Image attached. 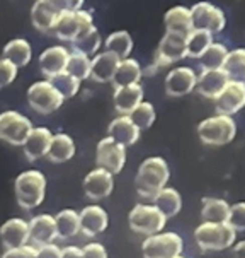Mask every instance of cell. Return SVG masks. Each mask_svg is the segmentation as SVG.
I'll return each instance as SVG.
<instances>
[{"mask_svg":"<svg viewBox=\"0 0 245 258\" xmlns=\"http://www.w3.org/2000/svg\"><path fill=\"white\" fill-rule=\"evenodd\" d=\"M17 72H19V69L14 63H11L6 58H0V89L11 86L16 81Z\"/></svg>","mask_w":245,"mask_h":258,"instance_id":"obj_42","label":"cell"},{"mask_svg":"<svg viewBox=\"0 0 245 258\" xmlns=\"http://www.w3.org/2000/svg\"><path fill=\"white\" fill-rule=\"evenodd\" d=\"M117 63H119V58L114 56L109 51H100V53H95L90 58V74L89 79L94 82H99V84H106V82H112V77L116 74Z\"/></svg>","mask_w":245,"mask_h":258,"instance_id":"obj_19","label":"cell"},{"mask_svg":"<svg viewBox=\"0 0 245 258\" xmlns=\"http://www.w3.org/2000/svg\"><path fill=\"white\" fill-rule=\"evenodd\" d=\"M196 72L191 67H176L165 77L164 87L170 98H182L191 94L196 87Z\"/></svg>","mask_w":245,"mask_h":258,"instance_id":"obj_14","label":"cell"},{"mask_svg":"<svg viewBox=\"0 0 245 258\" xmlns=\"http://www.w3.org/2000/svg\"><path fill=\"white\" fill-rule=\"evenodd\" d=\"M39 2H41L50 12L58 16L61 12H70V11H78V9H82L85 0H39Z\"/></svg>","mask_w":245,"mask_h":258,"instance_id":"obj_40","label":"cell"},{"mask_svg":"<svg viewBox=\"0 0 245 258\" xmlns=\"http://www.w3.org/2000/svg\"><path fill=\"white\" fill-rule=\"evenodd\" d=\"M0 239L6 248H17L28 244L29 224L21 217H12L0 226Z\"/></svg>","mask_w":245,"mask_h":258,"instance_id":"obj_21","label":"cell"},{"mask_svg":"<svg viewBox=\"0 0 245 258\" xmlns=\"http://www.w3.org/2000/svg\"><path fill=\"white\" fill-rule=\"evenodd\" d=\"M29 224V241L41 246V244L53 243L56 238L55 217L50 214H39L34 216Z\"/></svg>","mask_w":245,"mask_h":258,"instance_id":"obj_23","label":"cell"},{"mask_svg":"<svg viewBox=\"0 0 245 258\" xmlns=\"http://www.w3.org/2000/svg\"><path fill=\"white\" fill-rule=\"evenodd\" d=\"M233 258H245V243L240 241L233 248Z\"/></svg>","mask_w":245,"mask_h":258,"instance_id":"obj_47","label":"cell"},{"mask_svg":"<svg viewBox=\"0 0 245 258\" xmlns=\"http://www.w3.org/2000/svg\"><path fill=\"white\" fill-rule=\"evenodd\" d=\"M194 241L203 251H223L237 241V231L226 222H203L196 227Z\"/></svg>","mask_w":245,"mask_h":258,"instance_id":"obj_3","label":"cell"},{"mask_svg":"<svg viewBox=\"0 0 245 258\" xmlns=\"http://www.w3.org/2000/svg\"><path fill=\"white\" fill-rule=\"evenodd\" d=\"M75 142L73 139L70 137L67 134H55L51 137L50 147H48L46 156L48 161L53 164H61V163H67V161L72 159L75 156Z\"/></svg>","mask_w":245,"mask_h":258,"instance_id":"obj_25","label":"cell"},{"mask_svg":"<svg viewBox=\"0 0 245 258\" xmlns=\"http://www.w3.org/2000/svg\"><path fill=\"white\" fill-rule=\"evenodd\" d=\"M95 163L97 168L106 169L111 174L121 173L126 164V147L109 137L102 139L95 147Z\"/></svg>","mask_w":245,"mask_h":258,"instance_id":"obj_12","label":"cell"},{"mask_svg":"<svg viewBox=\"0 0 245 258\" xmlns=\"http://www.w3.org/2000/svg\"><path fill=\"white\" fill-rule=\"evenodd\" d=\"M214 104L220 115H237L245 106V84L240 81H228L221 93L214 98Z\"/></svg>","mask_w":245,"mask_h":258,"instance_id":"obj_13","label":"cell"},{"mask_svg":"<svg viewBox=\"0 0 245 258\" xmlns=\"http://www.w3.org/2000/svg\"><path fill=\"white\" fill-rule=\"evenodd\" d=\"M213 41V34L206 31H199V29H192L186 36V58L187 56L189 58H199Z\"/></svg>","mask_w":245,"mask_h":258,"instance_id":"obj_35","label":"cell"},{"mask_svg":"<svg viewBox=\"0 0 245 258\" xmlns=\"http://www.w3.org/2000/svg\"><path fill=\"white\" fill-rule=\"evenodd\" d=\"M221 71L226 74L228 81L243 82V77H245V50L243 48L228 50L225 62L221 65Z\"/></svg>","mask_w":245,"mask_h":258,"instance_id":"obj_34","label":"cell"},{"mask_svg":"<svg viewBox=\"0 0 245 258\" xmlns=\"http://www.w3.org/2000/svg\"><path fill=\"white\" fill-rule=\"evenodd\" d=\"M61 258H82V250L78 246H65L61 248Z\"/></svg>","mask_w":245,"mask_h":258,"instance_id":"obj_46","label":"cell"},{"mask_svg":"<svg viewBox=\"0 0 245 258\" xmlns=\"http://www.w3.org/2000/svg\"><path fill=\"white\" fill-rule=\"evenodd\" d=\"M201 219L203 222H226L230 204L216 197H204L201 200Z\"/></svg>","mask_w":245,"mask_h":258,"instance_id":"obj_31","label":"cell"},{"mask_svg":"<svg viewBox=\"0 0 245 258\" xmlns=\"http://www.w3.org/2000/svg\"><path fill=\"white\" fill-rule=\"evenodd\" d=\"M140 128L131 121L128 115H119L109 123L107 126V137L114 142L121 144L122 147L135 146L140 139Z\"/></svg>","mask_w":245,"mask_h":258,"instance_id":"obj_18","label":"cell"},{"mask_svg":"<svg viewBox=\"0 0 245 258\" xmlns=\"http://www.w3.org/2000/svg\"><path fill=\"white\" fill-rule=\"evenodd\" d=\"M237 135V123L233 116L216 115L204 118L198 125V137L206 146H226Z\"/></svg>","mask_w":245,"mask_h":258,"instance_id":"obj_4","label":"cell"},{"mask_svg":"<svg viewBox=\"0 0 245 258\" xmlns=\"http://www.w3.org/2000/svg\"><path fill=\"white\" fill-rule=\"evenodd\" d=\"M128 224L131 231L143 234L147 238V236L162 233L165 224H167V219H165V216L155 205L138 204L128 214Z\"/></svg>","mask_w":245,"mask_h":258,"instance_id":"obj_6","label":"cell"},{"mask_svg":"<svg viewBox=\"0 0 245 258\" xmlns=\"http://www.w3.org/2000/svg\"><path fill=\"white\" fill-rule=\"evenodd\" d=\"M51 137H53V134L46 126H33L26 142L23 144L26 157L29 161H38L41 157H45L48 147H50Z\"/></svg>","mask_w":245,"mask_h":258,"instance_id":"obj_20","label":"cell"},{"mask_svg":"<svg viewBox=\"0 0 245 258\" xmlns=\"http://www.w3.org/2000/svg\"><path fill=\"white\" fill-rule=\"evenodd\" d=\"M226 224L230 227H233L237 233L238 231H243V227H245V204L243 202H237L231 205Z\"/></svg>","mask_w":245,"mask_h":258,"instance_id":"obj_41","label":"cell"},{"mask_svg":"<svg viewBox=\"0 0 245 258\" xmlns=\"http://www.w3.org/2000/svg\"><path fill=\"white\" fill-rule=\"evenodd\" d=\"M128 116L140 128V132H142V130H148L153 125V121H155V118H157V113H155V108H153L152 103L142 101Z\"/></svg>","mask_w":245,"mask_h":258,"instance_id":"obj_39","label":"cell"},{"mask_svg":"<svg viewBox=\"0 0 245 258\" xmlns=\"http://www.w3.org/2000/svg\"><path fill=\"white\" fill-rule=\"evenodd\" d=\"M114 174L102 168H95L85 174L84 178V191L87 199L90 200H102L107 199L114 190Z\"/></svg>","mask_w":245,"mask_h":258,"instance_id":"obj_15","label":"cell"},{"mask_svg":"<svg viewBox=\"0 0 245 258\" xmlns=\"http://www.w3.org/2000/svg\"><path fill=\"white\" fill-rule=\"evenodd\" d=\"M186 58V36L165 31L153 55L155 67H167Z\"/></svg>","mask_w":245,"mask_h":258,"instance_id":"obj_11","label":"cell"},{"mask_svg":"<svg viewBox=\"0 0 245 258\" xmlns=\"http://www.w3.org/2000/svg\"><path fill=\"white\" fill-rule=\"evenodd\" d=\"M152 205H155L159 211L164 214L165 219L176 217L182 209V197L176 188L165 186L152 199Z\"/></svg>","mask_w":245,"mask_h":258,"instance_id":"obj_28","label":"cell"},{"mask_svg":"<svg viewBox=\"0 0 245 258\" xmlns=\"http://www.w3.org/2000/svg\"><path fill=\"white\" fill-rule=\"evenodd\" d=\"M65 72L70 74L72 77H75L77 81H87L90 74V58L82 53H75V51H70L67 67Z\"/></svg>","mask_w":245,"mask_h":258,"instance_id":"obj_37","label":"cell"},{"mask_svg":"<svg viewBox=\"0 0 245 258\" xmlns=\"http://www.w3.org/2000/svg\"><path fill=\"white\" fill-rule=\"evenodd\" d=\"M82 258H107V250L100 243H89L82 248Z\"/></svg>","mask_w":245,"mask_h":258,"instance_id":"obj_44","label":"cell"},{"mask_svg":"<svg viewBox=\"0 0 245 258\" xmlns=\"http://www.w3.org/2000/svg\"><path fill=\"white\" fill-rule=\"evenodd\" d=\"M70 46H72L70 51L82 53L92 58L95 53H99L100 46H102V38H100V33L97 31V28L92 26L89 31H85L84 34H80L78 38L73 39V41L70 43Z\"/></svg>","mask_w":245,"mask_h":258,"instance_id":"obj_33","label":"cell"},{"mask_svg":"<svg viewBox=\"0 0 245 258\" xmlns=\"http://www.w3.org/2000/svg\"><path fill=\"white\" fill-rule=\"evenodd\" d=\"M114 108L119 115H130L143 101V87L140 84L114 87Z\"/></svg>","mask_w":245,"mask_h":258,"instance_id":"obj_24","label":"cell"},{"mask_svg":"<svg viewBox=\"0 0 245 258\" xmlns=\"http://www.w3.org/2000/svg\"><path fill=\"white\" fill-rule=\"evenodd\" d=\"M142 71L143 69L137 58H131V56L122 58L119 60V63H117L116 74H114V77H112V84H114V87L140 84V79L143 77Z\"/></svg>","mask_w":245,"mask_h":258,"instance_id":"obj_29","label":"cell"},{"mask_svg":"<svg viewBox=\"0 0 245 258\" xmlns=\"http://www.w3.org/2000/svg\"><path fill=\"white\" fill-rule=\"evenodd\" d=\"M182 238L174 231L147 236L142 243L143 258H174L177 255H182Z\"/></svg>","mask_w":245,"mask_h":258,"instance_id":"obj_7","label":"cell"},{"mask_svg":"<svg viewBox=\"0 0 245 258\" xmlns=\"http://www.w3.org/2000/svg\"><path fill=\"white\" fill-rule=\"evenodd\" d=\"M2 58L9 60L11 63H14L17 69L29 65L31 58H33V46L28 39L16 38L11 39L2 50Z\"/></svg>","mask_w":245,"mask_h":258,"instance_id":"obj_27","label":"cell"},{"mask_svg":"<svg viewBox=\"0 0 245 258\" xmlns=\"http://www.w3.org/2000/svg\"><path fill=\"white\" fill-rule=\"evenodd\" d=\"M164 26H165V31L187 36L192 31L189 9L184 6L170 7L164 14Z\"/></svg>","mask_w":245,"mask_h":258,"instance_id":"obj_26","label":"cell"},{"mask_svg":"<svg viewBox=\"0 0 245 258\" xmlns=\"http://www.w3.org/2000/svg\"><path fill=\"white\" fill-rule=\"evenodd\" d=\"M36 258H61V248L53 243L41 244L36 248Z\"/></svg>","mask_w":245,"mask_h":258,"instance_id":"obj_45","label":"cell"},{"mask_svg":"<svg viewBox=\"0 0 245 258\" xmlns=\"http://www.w3.org/2000/svg\"><path fill=\"white\" fill-rule=\"evenodd\" d=\"M102 45H104V50L117 56L119 60H122V58H128L131 55L135 43H133L131 34L128 31H125V29H121V31H114L109 34V36L104 39Z\"/></svg>","mask_w":245,"mask_h":258,"instance_id":"obj_32","label":"cell"},{"mask_svg":"<svg viewBox=\"0 0 245 258\" xmlns=\"http://www.w3.org/2000/svg\"><path fill=\"white\" fill-rule=\"evenodd\" d=\"M56 238L72 239L80 233V217L73 209H63L55 216Z\"/></svg>","mask_w":245,"mask_h":258,"instance_id":"obj_30","label":"cell"},{"mask_svg":"<svg viewBox=\"0 0 245 258\" xmlns=\"http://www.w3.org/2000/svg\"><path fill=\"white\" fill-rule=\"evenodd\" d=\"M94 26V17L89 11L78 9V11L61 12L55 17L51 24V34L63 43H72L73 39Z\"/></svg>","mask_w":245,"mask_h":258,"instance_id":"obj_5","label":"cell"},{"mask_svg":"<svg viewBox=\"0 0 245 258\" xmlns=\"http://www.w3.org/2000/svg\"><path fill=\"white\" fill-rule=\"evenodd\" d=\"M169 178L170 169L167 161L160 156H152L140 164L135 178V188L143 199H153L162 188L167 186Z\"/></svg>","mask_w":245,"mask_h":258,"instance_id":"obj_1","label":"cell"},{"mask_svg":"<svg viewBox=\"0 0 245 258\" xmlns=\"http://www.w3.org/2000/svg\"><path fill=\"white\" fill-rule=\"evenodd\" d=\"M174 258H186V256H182V255H177V256H174Z\"/></svg>","mask_w":245,"mask_h":258,"instance_id":"obj_48","label":"cell"},{"mask_svg":"<svg viewBox=\"0 0 245 258\" xmlns=\"http://www.w3.org/2000/svg\"><path fill=\"white\" fill-rule=\"evenodd\" d=\"M26 99H28L31 110L39 115H50V113L60 110L65 101L50 81H38L31 84Z\"/></svg>","mask_w":245,"mask_h":258,"instance_id":"obj_8","label":"cell"},{"mask_svg":"<svg viewBox=\"0 0 245 258\" xmlns=\"http://www.w3.org/2000/svg\"><path fill=\"white\" fill-rule=\"evenodd\" d=\"M70 50L63 45H53L48 46L46 50H43V53L39 55V71L46 79H51L56 74L63 72L67 67Z\"/></svg>","mask_w":245,"mask_h":258,"instance_id":"obj_17","label":"cell"},{"mask_svg":"<svg viewBox=\"0 0 245 258\" xmlns=\"http://www.w3.org/2000/svg\"><path fill=\"white\" fill-rule=\"evenodd\" d=\"M16 200L21 209L33 211L39 207L46 197V178L38 169L23 171L14 181Z\"/></svg>","mask_w":245,"mask_h":258,"instance_id":"obj_2","label":"cell"},{"mask_svg":"<svg viewBox=\"0 0 245 258\" xmlns=\"http://www.w3.org/2000/svg\"><path fill=\"white\" fill-rule=\"evenodd\" d=\"M2 258H36V248L31 244H23L17 248H7Z\"/></svg>","mask_w":245,"mask_h":258,"instance_id":"obj_43","label":"cell"},{"mask_svg":"<svg viewBox=\"0 0 245 258\" xmlns=\"http://www.w3.org/2000/svg\"><path fill=\"white\" fill-rule=\"evenodd\" d=\"M226 53H228V48H226L223 43L220 41H213L204 53L199 56V62H201V69L203 71H211V69H221L223 62L226 58Z\"/></svg>","mask_w":245,"mask_h":258,"instance_id":"obj_36","label":"cell"},{"mask_svg":"<svg viewBox=\"0 0 245 258\" xmlns=\"http://www.w3.org/2000/svg\"><path fill=\"white\" fill-rule=\"evenodd\" d=\"M228 77L221 69H211V71H203L196 77V87L198 94L204 96L208 99H214L221 93V89L226 86Z\"/></svg>","mask_w":245,"mask_h":258,"instance_id":"obj_22","label":"cell"},{"mask_svg":"<svg viewBox=\"0 0 245 258\" xmlns=\"http://www.w3.org/2000/svg\"><path fill=\"white\" fill-rule=\"evenodd\" d=\"M33 128V121L19 111L0 113V141L11 146H23Z\"/></svg>","mask_w":245,"mask_h":258,"instance_id":"obj_10","label":"cell"},{"mask_svg":"<svg viewBox=\"0 0 245 258\" xmlns=\"http://www.w3.org/2000/svg\"><path fill=\"white\" fill-rule=\"evenodd\" d=\"M48 81L53 84V87L61 94V98H63V99H72L73 96L78 93L80 84H82L80 81H77L75 77H72L70 74H67L65 71L56 74V76L48 79Z\"/></svg>","mask_w":245,"mask_h":258,"instance_id":"obj_38","label":"cell"},{"mask_svg":"<svg viewBox=\"0 0 245 258\" xmlns=\"http://www.w3.org/2000/svg\"><path fill=\"white\" fill-rule=\"evenodd\" d=\"M80 217V233L94 238L102 234L109 226V216L100 205H87L78 214Z\"/></svg>","mask_w":245,"mask_h":258,"instance_id":"obj_16","label":"cell"},{"mask_svg":"<svg viewBox=\"0 0 245 258\" xmlns=\"http://www.w3.org/2000/svg\"><path fill=\"white\" fill-rule=\"evenodd\" d=\"M192 29L218 34L226 28V16L220 7L211 2H198L189 9Z\"/></svg>","mask_w":245,"mask_h":258,"instance_id":"obj_9","label":"cell"}]
</instances>
